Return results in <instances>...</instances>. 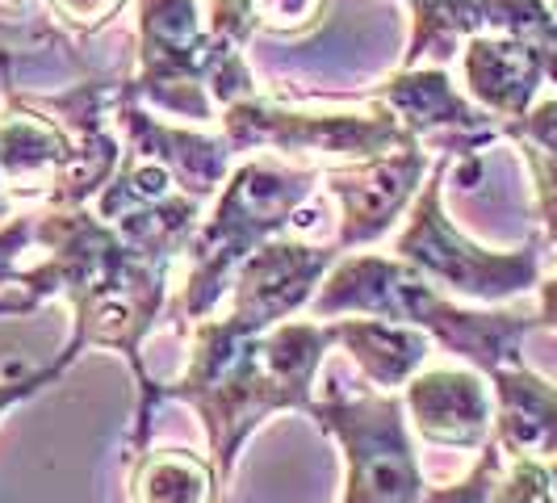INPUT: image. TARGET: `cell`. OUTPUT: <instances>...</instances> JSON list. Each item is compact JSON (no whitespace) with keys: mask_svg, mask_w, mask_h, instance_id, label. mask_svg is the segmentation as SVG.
<instances>
[{"mask_svg":"<svg viewBox=\"0 0 557 503\" xmlns=\"http://www.w3.org/2000/svg\"><path fill=\"white\" fill-rule=\"evenodd\" d=\"M536 323L545 332H557V273L536 285Z\"/></svg>","mask_w":557,"mask_h":503,"instance_id":"28","label":"cell"},{"mask_svg":"<svg viewBox=\"0 0 557 503\" xmlns=\"http://www.w3.org/2000/svg\"><path fill=\"white\" fill-rule=\"evenodd\" d=\"M495 503H557V482L549 462L536 457H507L495 478Z\"/></svg>","mask_w":557,"mask_h":503,"instance_id":"22","label":"cell"},{"mask_svg":"<svg viewBox=\"0 0 557 503\" xmlns=\"http://www.w3.org/2000/svg\"><path fill=\"white\" fill-rule=\"evenodd\" d=\"M113 118H117V126L126 135V151L164 164L176 176L181 194L197 197V201H210L226 185L231 156H235L226 139L168 126V122H160V118H151V113L143 110L139 101H122V97L113 106Z\"/></svg>","mask_w":557,"mask_h":503,"instance_id":"14","label":"cell"},{"mask_svg":"<svg viewBox=\"0 0 557 503\" xmlns=\"http://www.w3.org/2000/svg\"><path fill=\"white\" fill-rule=\"evenodd\" d=\"M503 462H507L503 449L495 445V441H486L470 475L448 482V487H428V491H423V503H495L491 495H495V478H499Z\"/></svg>","mask_w":557,"mask_h":503,"instance_id":"23","label":"cell"},{"mask_svg":"<svg viewBox=\"0 0 557 503\" xmlns=\"http://www.w3.org/2000/svg\"><path fill=\"white\" fill-rule=\"evenodd\" d=\"M310 315L314 319L373 315V319L419 328L445 353L474 365L482 378H491L495 369H507V365H524V335L541 328L536 315L461 307L423 278L416 265L398 256H377V252L335 260L319 294L310 298Z\"/></svg>","mask_w":557,"mask_h":503,"instance_id":"3","label":"cell"},{"mask_svg":"<svg viewBox=\"0 0 557 503\" xmlns=\"http://www.w3.org/2000/svg\"><path fill=\"white\" fill-rule=\"evenodd\" d=\"M549 9H554V17H557V0H554V4H549Z\"/></svg>","mask_w":557,"mask_h":503,"instance_id":"31","label":"cell"},{"mask_svg":"<svg viewBox=\"0 0 557 503\" xmlns=\"http://www.w3.org/2000/svg\"><path fill=\"white\" fill-rule=\"evenodd\" d=\"M34 240L47 244L51 260L17 273L0 290V315H26L42 298H67L72 307V340L67 348L81 357L84 348H113L122 353L139 378V412L131 432V453L151 445L156 403L164 391L143 369V335L151 332L168 310V273L172 265L147 260L131 248L106 219L76 210H47L34 223ZM126 453V457H131Z\"/></svg>","mask_w":557,"mask_h":503,"instance_id":"1","label":"cell"},{"mask_svg":"<svg viewBox=\"0 0 557 503\" xmlns=\"http://www.w3.org/2000/svg\"><path fill=\"white\" fill-rule=\"evenodd\" d=\"M72 160H76L72 131L34 97H22L9 84V101L0 110V197L9 206L51 201Z\"/></svg>","mask_w":557,"mask_h":503,"instance_id":"12","label":"cell"},{"mask_svg":"<svg viewBox=\"0 0 557 503\" xmlns=\"http://www.w3.org/2000/svg\"><path fill=\"white\" fill-rule=\"evenodd\" d=\"M403 407L428 445L482 449L495 432V394L478 369H419Z\"/></svg>","mask_w":557,"mask_h":503,"instance_id":"13","label":"cell"},{"mask_svg":"<svg viewBox=\"0 0 557 503\" xmlns=\"http://www.w3.org/2000/svg\"><path fill=\"white\" fill-rule=\"evenodd\" d=\"M327 0H251L256 26L269 34H302V29L319 26Z\"/></svg>","mask_w":557,"mask_h":503,"instance_id":"24","label":"cell"},{"mask_svg":"<svg viewBox=\"0 0 557 503\" xmlns=\"http://www.w3.org/2000/svg\"><path fill=\"white\" fill-rule=\"evenodd\" d=\"M453 156H441L432 164V176L411 201L407 226L398 231L394 252L398 260L416 265L436 290L466 303H507L541 285V260H545V231H536L524 248L491 252L461 235L457 223L445 214V172Z\"/></svg>","mask_w":557,"mask_h":503,"instance_id":"6","label":"cell"},{"mask_svg":"<svg viewBox=\"0 0 557 503\" xmlns=\"http://www.w3.org/2000/svg\"><path fill=\"white\" fill-rule=\"evenodd\" d=\"M223 139L231 151L269 147L273 156L302 168H339L391 156L416 143L386 101L369 110H285L269 97H244L223 110Z\"/></svg>","mask_w":557,"mask_h":503,"instance_id":"7","label":"cell"},{"mask_svg":"<svg viewBox=\"0 0 557 503\" xmlns=\"http://www.w3.org/2000/svg\"><path fill=\"white\" fill-rule=\"evenodd\" d=\"M545 76H549V84H557V51L545 56Z\"/></svg>","mask_w":557,"mask_h":503,"instance_id":"29","label":"cell"},{"mask_svg":"<svg viewBox=\"0 0 557 503\" xmlns=\"http://www.w3.org/2000/svg\"><path fill=\"white\" fill-rule=\"evenodd\" d=\"M411 9V42L403 51L398 68H419V59H445L457 56L461 38H474L486 29V0H403Z\"/></svg>","mask_w":557,"mask_h":503,"instance_id":"20","label":"cell"},{"mask_svg":"<svg viewBox=\"0 0 557 503\" xmlns=\"http://www.w3.org/2000/svg\"><path fill=\"white\" fill-rule=\"evenodd\" d=\"M34 244V219L26 214H13L0 226V290L17 278V256Z\"/></svg>","mask_w":557,"mask_h":503,"instance_id":"27","label":"cell"},{"mask_svg":"<svg viewBox=\"0 0 557 503\" xmlns=\"http://www.w3.org/2000/svg\"><path fill=\"white\" fill-rule=\"evenodd\" d=\"M545 47H532L524 38H507L482 29L474 38H466L461 51V76L466 93L478 110H486L495 122H516L536 106V93L545 76Z\"/></svg>","mask_w":557,"mask_h":503,"instance_id":"15","label":"cell"},{"mask_svg":"<svg viewBox=\"0 0 557 503\" xmlns=\"http://www.w3.org/2000/svg\"><path fill=\"white\" fill-rule=\"evenodd\" d=\"M72 361H76V353H72V348H63L47 369H34V373H22V378H13V382H0V416H4L9 407H17V403L34 398L38 391H47L51 382H59V378L72 369Z\"/></svg>","mask_w":557,"mask_h":503,"instance_id":"25","label":"cell"},{"mask_svg":"<svg viewBox=\"0 0 557 503\" xmlns=\"http://www.w3.org/2000/svg\"><path fill=\"white\" fill-rule=\"evenodd\" d=\"M428 172H432V156L419 139L377 160L323 168V189L339 201L335 248L352 252L382 240L398 223V214L416 201Z\"/></svg>","mask_w":557,"mask_h":503,"instance_id":"10","label":"cell"},{"mask_svg":"<svg viewBox=\"0 0 557 503\" xmlns=\"http://www.w3.org/2000/svg\"><path fill=\"white\" fill-rule=\"evenodd\" d=\"M126 0H47V9L55 13L67 29H81V34H92L106 22H113L122 13Z\"/></svg>","mask_w":557,"mask_h":503,"instance_id":"26","label":"cell"},{"mask_svg":"<svg viewBox=\"0 0 557 503\" xmlns=\"http://www.w3.org/2000/svg\"><path fill=\"white\" fill-rule=\"evenodd\" d=\"M223 478L210 457L164 445L131 453V503H223Z\"/></svg>","mask_w":557,"mask_h":503,"instance_id":"18","label":"cell"},{"mask_svg":"<svg viewBox=\"0 0 557 503\" xmlns=\"http://www.w3.org/2000/svg\"><path fill=\"white\" fill-rule=\"evenodd\" d=\"M335 344L332 323L285 319L260 335H244L223 315L194 323L185 373L160 387L164 398H185L206 424L210 462L223 478L235 475L239 449L277 412H310L314 369Z\"/></svg>","mask_w":557,"mask_h":503,"instance_id":"2","label":"cell"},{"mask_svg":"<svg viewBox=\"0 0 557 503\" xmlns=\"http://www.w3.org/2000/svg\"><path fill=\"white\" fill-rule=\"evenodd\" d=\"M377 101H386L398 122L441 156H474L499 139V122L457 93L445 68H398L377 88Z\"/></svg>","mask_w":557,"mask_h":503,"instance_id":"11","label":"cell"},{"mask_svg":"<svg viewBox=\"0 0 557 503\" xmlns=\"http://www.w3.org/2000/svg\"><path fill=\"white\" fill-rule=\"evenodd\" d=\"M0 219H13V206H9L4 197H0Z\"/></svg>","mask_w":557,"mask_h":503,"instance_id":"30","label":"cell"},{"mask_svg":"<svg viewBox=\"0 0 557 503\" xmlns=\"http://www.w3.org/2000/svg\"><path fill=\"white\" fill-rule=\"evenodd\" d=\"M307 416L344 449V503H423L428 478L398 394L327 391Z\"/></svg>","mask_w":557,"mask_h":503,"instance_id":"8","label":"cell"},{"mask_svg":"<svg viewBox=\"0 0 557 503\" xmlns=\"http://www.w3.org/2000/svg\"><path fill=\"white\" fill-rule=\"evenodd\" d=\"M332 328L335 344L344 353H352V361L361 365V373L373 382V391L394 394L398 387H407L432 353V340L419 328L391 323V319L357 315V319H339Z\"/></svg>","mask_w":557,"mask_h":503,"instance_id":"17","label":"cell"},{"mask_svg":"<svg viewBox=\"0 0 557 503\" xmlns=\"http://www.w3.org/2000/svg\"><path fill=\"white\" fill-rule=\"evenodd\" d=\"M135 76L122 84V101L210 122L214 110L256 97L244 47L201 26L197 0H135Z\"/></svg>","mask_w":557,"mask_h":503,"instance_id":"5","label":"cell"},{"mask_svg":"<svg viewBox=\"0 0 557 503\" xmlns=\"http://www.w3.org/2000/svg\"><path fill=\"white\" fill-rule=\"evenodd\" d=\"M339 248H310L302 240L277 235L260 252H251L239 265V273L231 281V307L226 323L244 335H260L269 328L285 323L289 315L310 307V298L319 294L323 278L335 269Z\"/></svg>","mask_w":557,"mask_h":503,"instance_id":"9","label":"cell"},{"mask_svg":"<svg viewBox=\"0 0 557 503\" xmlns=\"http://www.w3.org/2000/svg\"><path fill=\"white\" fill-rule=\"evenodd\" d=\"M495 394V432L491 441L503 449V457H557V387L532 373L529 365H507L491 378Z\"/></svg>","mask_w":557,"mask_h":503,"instance_id":"16","label":"cell"},{"mask_svg":"<svg viewBox=\"0 0 557 503\" xmlns=\"http://www.w3.org/2000/svg\"><path fill=\"white\" fill-rule=\"evenodd\" d=\"M499 139H511L520 147V156L532 172V189H536L541 231H545L549 248H557V97L536 101L516 122H503Z\"/></svg>","mask_w":557,"mask_h":503,"instance_id":"19","label":"cell"},{"mask_svg":"<svg viewBox=\"0 0 557 503\" xmlns=\"http://www.w3.org/2000/svg\"><path fill=\"white\" fill-rule=\"evenodd\" d=\"M486 29L557 51V17L545 0H486Z\"/></svg>","mask_w":557,"mask_h":503,"instance_id":"21","label":"cell"},{"mask_svg":"<svg viewBox=\"0 0 557 503\" xmlns=\"http://www.w3.org/2000/svg\"><path fill=\"white\" fill-rule=\"evenodd\" d=\"M319 181H323L319 168L289 164L281 156H256L235 168L226 176L214 214L197 226V235L185 248L189 273L176 303H168L164 310L172 315V323L194 328L201 319H210L226 298L239 265L269 240L285 235L289 223H298V210L307 206Z\"/></svg>","mask_w":557,"mask_h":503,"instance_id":"4","label":"cell"}]
</instances>
